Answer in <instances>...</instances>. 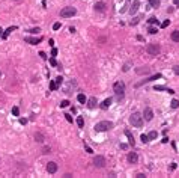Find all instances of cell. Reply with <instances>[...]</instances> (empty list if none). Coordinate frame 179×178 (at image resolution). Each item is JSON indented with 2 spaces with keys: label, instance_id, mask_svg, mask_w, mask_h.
<instances>
[{
  "label": "cell",
  "instance_id": "cell-1",
  "mask_svg": "<svg viewBox=\"0 0 179 178\" xmlns=\"http://www.w3.org/2000/svg\"><path fill=\"white\" fill-rule=\"evenodd\" d=\"M129 122H131L132 127H141L143 125V115L139 112H134L129 118Z\"/></svg>",
  "mask_w": 179,
  "mask_h": 178
},
{
  "label": "cell",
  "instance_id": "cell-2",
  "mask_svg": "<svg viewBox=\"0 0 179 178\" xmlns=\"http://www.w3.org/2000/svg\"><path fill=\"white\" fill-rule=\"evenodd\" d=\"M113 128V122L111 121H101L95 125V131L101 133V131H107V130H111Z\"/></svg>",
  "mask_w": 179,
  "mask_h": 178
},
{
  "label": "cell",
  "instance_id": "cell-3",
  "mask_svg": "<svg viewBox=\"0 0 179 178\" xmlns=\"http://www.w3.org/2000/svg\"><path fill=\"white\" fill-rule=\"evenodd\" d=\"M113 91H114L116 97H118V100H120L123 97V92H125V83L123 82H116L113 85Z\"/></svg>",
  "mask_w": 179,
  "mask_h": 178
},
{
  "label": "cell",
  "instance_id": "cell-4",
  "mask_svg": "<svg viewBox=\"0 0 179 178\" xmlns=\"http://www.w3.org/2000/svg\"><path fill=\"white\" fill-rule=\"evenodd\" d=\"M77 14V9L75 8H71V6H66L63 9L60 11V17H63V18H68V17H74Z\"/></svg>",
  "mask_w": 179,
  "mask_h": 178
},
{
  "label": "cell",
  "instance_id": "cell-5",
  "mask_svg": "<svg viewBox=\"0 0 179 178\" xmlns=\"http://www.w3.org/2000/svg\"><path fill=\"white\" fill-rule=\"evenodd\" d=\"M146 51L150 56H157V55H159L161 47H159V44H149V45L146 47Z\"/></svg>",
  "mask_w": 179,
  "mask_h": 178
},
{
  "label": "cell",
  "instance_id": "cell-6",
  "mask_svg": "<svg viewBox=\"0 0 179 178\" xmlns=\"http://www.w3.org/2000/svg\"><path fill=\"white\" fill-rule=\"evenodd\" d=\"M93 165L96 167H104L105 166V158L102 156H95L93 157Z\"/></svg>",
  "mask_w": 179,
  "mask_h": 178
},
{
  "label": "cell",
  "instance_id": "cell-7",
  "mask_svg": "<svg viewBox=\"0 0 179 178\" xmlns=\"http://www.w3.org/2000/svg\"><path fill=\"white\" fill-rule=\"evenodd\" d=\"M143 118H145L146 121H152V118H154V112H152L150 107L145 109V112H143Z\"/></svg>",
  "mask_w": 179,
  "mask_h": 178
},
{
  "label": "cell",
  "instance_id": "cell-8",
  "mask_svg": "<svg viewBox=\"0 0 179 178\" xmlns=\"http://www.w3.org/2000/svg\"><path fill=\"white\" fill-rule=\"evenodd\" d=\"M47 172H48V174H56V172H57V165H56L54 162L47 163Z\"/></svg>",
  "mask_w": 179,
  "mask_h": 178
},
{
  "label": "cell",
  "instance_id": "cell-9",
  "mask_svg": "<svg viewBox=\"0 0 179 178\" xmlns=\"http://www.w3.org/2000/svg\"><path fill=\"white\" fill-rule=\"evenodd\" d=\"M24 41L26 42H29V44H32V45H36V44H39L41 41H42V38L39 36V38H30V36H26L24 38Z\"/></svg>",
  "mask_w": 179,
  "mask_h": 178
},
{
  "label": "cell",
  "instance_id": "cell-10",
  "mask_svg": "<svg viewBox=\"0 0 179 178\" xmlns=\"http://www.w3.org/2000/svg\"><path fill=\"white\" fill-rule=\"evenodd\" d=\"M157 78H161V74H155V76H152V77H149V78H145L143 82H140V83H137L136 86L139 88V86H141L143 83H148V82H152V80H157Z\"/></svg>",
  "mask_w": 179,
  "mask_h": 178
},
{
  "label": "cell",
  "instance_id": "cell-11",
  "mask_svg": "<svg viewBox=\"0 0 179 178\" xmlns=\"http://www.w3.org/2000/svg\"><path fill=\"white\" fill-rule=\"evenodd\" d=\"M137 160H139L137 153H128V162L129 163H137Z\"/></svg>",
  "mask_w": 179,
  "mask_h": 178
},
{
  "label": "cell",
  "instance_id": "cell-12",
  "mask_svg": "<svg viewBox=\"0 0 179 178\" xmlns=\"http://www.w3.org/2000/svg\"><path fill=\"white\" fill-rule=\"evenodd\" d=\"M87 107L89 109H95L96 107V98H95V97H92V98L87 100Z\"/></svg>",
  "mask_w": 179,
  "mask_h": 178
},
{
  "label": "cell",
  "instance_id": "cell-13",
  "mask_svg": "<svg viewBox=\"0 0 179 178\" xmlns=\"http://www.w3.org/2000/svg\"><path fill=\"white\" fill-rule=\"evenodd\" d=\"M95 11H98V12H102L104 9H105V3H102V2H98V3H95Z\"/></svg>",
  "mask_w": 179,
  "mask_h": 178
},
{
  "label": "cell",
  "instance_id": "cell-14",
  "mask_svg": "<svg viewBox=\"0 0 179 178\" xmlns=\"http://www.w3.org/2000/svg\"><path fill=\"white\" fill-rule=\"evenodd\" d=\"M15 29H17L15 26H12V27H8L6 30H3V33H2V38H3V39H6L8 36H9V33H11L12 30H15Z\"/></svg>",
  "mask_w": 179,
  "mask_h": 178
},
{
  "label": "cell",
  "instance_id": "cell-15",
  "mask_svg": "<svg viewBox=\"0 0 179 178\" xmlns=\"http://www.w3.org/2000/svg\"><path fill=\"white\" fill-rule=\"evenodd\" d=\"M154 89H155V91H166V92H169V94H175V91H173V89L166 88V86H155Z\"/></svg>",
  "mask_w": 179,
  "mask_h": 178
},
{
  "label": "cell",
  "instance_id": "cell-16",
  "mask_svg": "<svg viewBox=\"0 0 179 178\" xmlns=\"http://www.w3.org/2000/svg\"><path fill=\"white\" fill-rule=\"evenodd\" d=\"M111 101H113L111 98H107V100H104V101H102V104H101V109H104V110H105V109H109L110 106H111Z\"/></svg>",
  "mask_w": 179,
  "mask_h": 178
},
{
  "label": "cell",
  "instance_id": "cell-17",
  "mask_svg": "<svg viewBox=\"0 0 179 178\" xmlns=\"http://www.w3.org/2000/svg\"><path fill=\"white\" fill-rule=\"evenodd\" d=\"M139 6H140V2H139V0H136V2L132 3V6H131L129 12H131V14H136V12H137V9H139Z\"/></svg>",
  "mask_w": 179,
  "mask_h": 178
},
{
  "label": "cell",
  "instance_id": "cell-18",
  "mask_svg": "<svg viewBox=\"0 0 179 178\" xmlns=\"http://www.w3.org/2000/svg\"><path fill=\"white\" fill-rule=\"evenodd\" d=\"M125 134H127V137H128V142H129V145H131V146H134V145H136V140H134V136L131 134L129 131H125Z\"/></svg>",
  "mask_w": 179,
  "mask_h": 178
},
{
  "label": "cell",
  "instance_id": "cell-19",
  "mask_svg": "<svg viewBox=\"0 0 179 178\" xmlns=\"http://www.w3.org/2000/svg\"><path fill=\"white\" fill-rule=\"evenodd\" d=\"M172 41H175V42H179V30H175V32H172Z\"/></svg>",
  "mask_w": 179,
  "mask_h": 178
},
{
  "label": "cell",
  "instance_id": "cell-20",
  "mask_svg": "<svg viewBox=\"0 0 179 178\" xmlns=\"http://www.w3.org/2000/svg\"><path fill=\"white\" fill-rule=\"evenodd\" d=\"M77 100H78V103L84 104V103H86V95H84V94H78V95H77Z\"/></svg>",
  "mask_w": 179,
  "mask_h": 178
},
{
  "label": "cell",
  "instance_id": "cell-21",
  "mask_svg": "<svg viewBox=\"0 0 179 178\" xmlns=\"http://www.w3.org/2000/svg\"><path fill=\"white\" fill-rule=\"evenodd\" d=\"M148 2H149L150 8H158L159 6V0H148Z\"/></svg>",
  "mask_w": 179,
  "mask_h": 178
},
{
  "label": "cell",
  "instance_id": "cell-22",
  "mask_svg": "<svg viewBox=\"0 0 179 178\" xmlns=\"http://www.w3.org/2000/svg\"><path fill=\"white\" fill-rule=\"evenodd\" d=\"M35 140L36 142H44V134L42 133H36V134H35Z\"/></svg>",
  "mask_w": 179,
  "mask_h": 178
},
{
  "label": "cell",
  "instance_id": "cell-23",
  "mask_svg": "<svg viewBox=\"0 0 179 178\" xmlns=\"http://www.w3.org/2000/svg\"><path fill=\"white\" fill-rule=\"evenodd\" d=\"M137 73H139V74H149L150 69H149V68H139Z\"/></svg>",
  "mask_w": 179,
  "mask_h": 178
},
{
  "label": "cell",
  "instance_id": "cell-24",
  "mask_svg": "<svg viewBox=\"0 0 179 178\" xmlns=\"http://www.w3.org/2000/svg\"><path fill=\"white\" fill-rule=\"evenodd\" d=\"M77 125H78L80 128H83V127H84V119H83L81 116H78V118H77Z\"/></svg>",
  "mask_w": 179,
  "mask_h": 178
},
{
  "label": "cell",
  "instance_id": "cell-25",
  "mask_svg": "<svg viewBox=\"0 0 179 178\" xmlns=\"http://www.w3.org/2000/svg\"><path fill=\"white\" fill-rule=\"evenodd\" d=\"M157 136H158V133H157V131H150L149 134H148L149 140H154V139H157Z\"/></svg>",
  "mask_w": 179,
  "mask_h": 178
},
{
  "label": "cell",
  "instance_id": "cell-26",
  "mask_svg": "<svg viewBox=\"0 0 179 178\" xmlns=\"http://www.w3.org/2000/svg\"><path fill=\"white\" fill-rule=\"evenodd\" d=\"M170 106H172V109H178L179 107V101L178 100H173L172 103H170Z\"/></svg>",
  "mask_w": 179,
  "mask_h": 178
},
{
  "label": "cell",
  "instance_id": "cell-27",
  "mask_svg": "<svg viewBox=\"0 0 179 178\" xmlns=\"http://www.w3.org/2000/svg\"><path fill=\"white\" fill-rule=\"evenodd\" d=\"M148 23H149V24H158V20L155 18V17H150V18L148 20Z\"/></svg>",
  "mask_w": 179,
  "mask_h": 178
},
{
  "label": "cell",
  "instance_id": "cell-28",
  "mask_svg": "<svg viewBox=\"0 0 179 178\" xmlns=\"http://www.w3.org/2000/svg\"><path fill=\"white\" fill-rule=\"evenodd\" d=\"M68 106H69V101H68V100L60 101V107H62V109H63V107H68Z\"/></svg>",
  "mask_w": 179,
  "mask_h": 178
},
{
  "label": "cell",
  "instance_id": "cell-29",
  "mask_svg": "<svg viewBox=\"0 0 179 178\" xmlns=\"http://www.w3.org/2000/svg\"><path fill=\"white\" fill-rule=\"evenodd\" d=\"M54 82H56V85H57V86H60L62 83H63V78H62V77L59 76V77H56V80H54Z\"/></svg>",
  "mask_w": 179,
  "mask_h": 178
},
{
  "label": "cell",
  "instance_id": "cell-30",
  "mask_svg": "<svg viewBox=\"0 0 179 178\" xmlns=\"http://www.w3.org/2000/svg\"><path fill=\"white\" fill-rule=\"evenodd\" d=\"M12 115H14V116H18V115H20V109L18 107H12Z\"/></svg>",
  "mask_w": 179,
  "mask_h": 178
},
{
  "label": "cell",
  "instance_id": "cell-31",
  "mask_svg": "<svg viewBox=\"0 0 179 178\" xmlns=\"http://www.w3.org/2000/svg\"><path fill=\"white\" fill-rule=\"evenodd\" d=\"M141 142H143V144H148V142H149V137H148V134H141Z\"/></svg>",
  "mask_w": 179,
  "mask_h": 178
},
{
  "label": "cell",
  "instance_id": "cell-32",
  "mask_svg": "<svg viewBox=\"0 0 179 178\" xmlns=\"http://www.w3.org/2000/svg\"><path fill=\"white\" fill-rule=\"evenodd\" d=\"M148 32H149V33H150V35H155V33H157V32H158V30H157V27H152V26H150V27H149V29H148Z\"/></svg>",
  "mask_w": 179,
  "mask_h": 178
},
{
  "label": "cell",
  "instance_id": "cell-33",
  "mask_svg": "<svg viewBox=\"0 0 179 178\" xmlns=\"http://www.w3.org/2000/svg\"><path fill=\"white\" fill-rule=\"evenodd\" d=\"M50 151H51L50 146H44V148H42V154H50Z\"/></svg>",
  "mask_w": 179,
  "mask_h": 178
},
{
  "label": "cell",
  "instance_id": "cell-34",
  "mask_svg": "<svg viewBox=\"0 0 179 178\" xmlns=\"http://www.w3.org/2000/svg\"><path fill=\"white\" fill-rule=\"evenodd\" d=\"M27 32H29V33H38V32H41V29H39V27H33V29H29Z\"/></svg>",
  "mask_w": 179,
  "mask_h": 178
},
{
  "label": "cell",
  "instance_id": "cell-35",
  "mask_svg": "<svg viewBox=\"0 0 179 178\" xmlns=\"http://www.w3.org/2000/svg\"><path fill=\"white\" fill-rule=\"evenodd\" d=\"M57 88H59V86L56 85V82H51V83H50V89H51V91H56Z\"/></svg>",
  "mask_w": 179,
  "mask_h": 178
},
{
  "label": "cell",
  "instance_id": "cell-36",
  "mask_svg": "<svg viewBox=\"0 0 179 178\" xmlns=\"http://www.w3.org/2000/svg\"><path fill=\"white\" fill-rule=\"evenodd\" d=\"M53 29H54V30H59V29H60V23H54V24H53Z\"/></svg>",
  "mask_w": 179,
  "mask_h": 178
},
{
  "label": "cell",
  "instance_id": "cell-37",
  "mask_svg": "<svg viewBox=\"0 0 179 178\" xmlns=\"http://www.w3.org/2000/svg\"><path fill=\"white\" fill-rule=\"evenodd\" d=\"M169 24H170V20H166L164 23H161V27H167Z\"/></svg>",
  "mask_w": 179,
  "mask_h": 178
},
{
  "label": "cell",
  "instance_id": "cell-38",
  "mask_svg": "<svg viewBox=\"0 0 179 178\" xmlns=\"http://www.w3.org/2000/svg\"><path fill=\"white\" fill-rule=\"evenodd\" d=\"M50 64H51L53 67H56V65H57V62H56V59H54V57H51V59H50Z\"/></svg>",
  "mask_w": 179,
  "mask_h": 178
},
{
  "label": "cell",
  "instance_id": "cell-39",
  "mask_svg": "<svg viewBox=\"0 0 179 178\" xmlns=\"http://www.w3.org/2000/svg\"><path fill=\"white\" fill-rule=\"evenodd\" d=\"M65 118H66V121H68V122H72V116H71V115H68V113H66V115H65Z\"/></svg>",
  "mask_w": 179,
  "mask_h": 178
},
{
  "label": "cell",
  "instance_id": "cell-40",
  "mask_svg": "<svg viewBox=\"0 0 179 178\" xmlns=\"http://www.w3.org/2000/svg\"><path fill=\"white\" fill-rule=\"evenodd\" d=\"M20 124H21V125H26V124H27V119H26V118H21V119H20Z\"/></svg>",
  "mask_w": 179,
  "mask_h": 178
},
{
  "label": "cell",
  "instance_id": "cell-41",
  "mask_svg": "<svg viewBox=\"0 0 179 178\" xmlns=\"http://www.w3.org/2000/svg\"><path fill=\"white\" fill-rule=\"evenodd\" d=\"M51 56H57V48L53 47V50H51Z\"/></svg>",
  "mask_w": 179,
  "mask_h": 178
},
{
  "label": "cell",
  "instance_id": "cell-42",
  "mask_svg": "<svg viewBox=\"0 0 179 178\" xmlns=\"http://www.w3.org/2000/svg\"><path fill=\"white\" fill-rule=\"evenodd\" d=\"M84 148H86V151H87V153H89V154H92V153H93V151H92V148H90V146H87V145H84Z\"/></svg>",
  "mask_w": 179,
  "mask_h": 178
},
{
  "label": "cell",
  "instance_id": "cell-43",
  "mask_svg": "<svg viewBox=\"0 0 179 178\" xmlns=\"http://www.w3.org/2000/svg\"><path fill=\"white\" fill-rule=\"evenodd\" d=\"M173 73L179 76V67H173Z\"/></svg>",
  "mask_w": 179,
  "mask_h": 178
},
{
  "label": "cell",
  "instance_id": "cell-44",
  "mask_svg": "<svg viewBox=\"0 0 179 178\" xmlns=\"http://www.w3.org/2000/svg\"><path fill=\"white\" fill-rule=\"evenodd\" d=\"M39 56H41L42 59H47V55H45V53H44V51H39Z\"/></svg>",
  "mask_w": 179,
  "mask_h": 178
},
{
  "label": "cell",
  "instance_id": "cell-45",
  "mask_svg": "<svg viewBox=\"0 0 179 178\" xmlns=\"http://www.w3.org/2000/svg\"><path fill=\"white\" fill-rule=\"evenodd\" d=\"M120 148H122V149H127L128 145H127V144H120Z\"/></svg>",
  "mask_w": 179,
  "mask_h": 178
},
{
  "label": "cell",
  "instance_id": "cell-46",
  "mask_svg": "<svg viewBox=\"0 0 179 178\" xmlns=\"http://www.w3.org/2000/svg\"><path fill=\"white\" fill-rule=\"evenodd\" d=\"M137 23H139V18H134V20L131 21V24H137Z\"/></svg>",
  "mask_w": 179,
  "mask_h": 178
},
{
  "label": "cell",
  "instance_id": "cell-47",
  "mask_svg": "<svg viewBox=\"0 0 179 178\" xmlns=\"http://www.w3.org/2000/svg\"><path fill=\"white\" fill-rule=\"evenodd\" d=\"M48 44H50L51 47H54V41H53V39H50V41H48Z\"/></svg>",
  "mask_w": 179,
  "mask_h": 178
},
{
  "label": "cell",
  "instance_id": "cell-48",
  "mask_svg": "<svg viewBox=\"0 0 179 178\" xmlns=\"http://www.w3.org/2000/svg\"><path fill=\"white\" fill-rule=\"evenodd\" d=\"M137 178H145V174H137Z\"/></svg>",
  "mask_w": 179,
  "mask_h": 178
},
{
  "label": "cell",
  "instance_id": "cell-49",
  "mask_svg": "<svg viewBox=\"0 0 179 178\" xmlns=\"http://www.w3.org/2000/svg\"><path fill=\"white\" fill-rule=\"evenodd\" d=\"M175 5H176V6H179V0H175Z\"/></svg>",
  "mask_w": 179,
  "mask_h": 178
},
{
  "label": "cell",
  "instance_id": "cell-50",
  "mask_svg": "<svg viewBox=\"0 0 179 178\" xmlns=\"http://www.w3.org/2000/svg\"><path fill=\"white\" fill-rule=\"evenodd\" d=\"M2 33H3V29H2V27H0V36H2Z\"/></svg>",
  "mask_w": 179,
  "mask_h": 178
},
{
  "label": "cell",
  "instance_id": "cell-51",
  "mask_svg": "<svg viewBox=\"0 0 179 178\" xmlns=\"http://www.w3.org/2000/svg\"><path fill=\"white\" fill-rule=\"evenodd\" d=\"M0 76H2V73H0Z\"/></svg>",
  "mask_w": 179,
  "mask_h": 178
}]
</instances>
